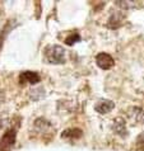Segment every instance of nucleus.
Here are the masks:
<instances>
[{
    "label": "nucleus",
    "mask_w": 144,
    "mask_h": 151,
    "mask_svg": "<svg viewBox=\"0 0 144 151\" xmlns=\"http://www.w3.org/2000/svg\"><path fill=\"white\" fill-rule=\"evenodd\" d=\"M45 57L50 64H64L65 62V50L59 45H50L45 48Z\"/></svg>",
    "instance_id": "1"
},
{
    "label": "nucleus",
    "mask_w": 144,
    "mask_h": 151,
    "mask_svg": "<svg viewBox=\"0 0 144 151\" xmlns=\"http://www.w3.org/2000/svg\"><path fill=\"white\" fill-rule=\"evenodd\" d=\"M15 129H8L0 140V151H10L15 142Z\"/></svg>",
    "instance_id": "2"
},
{
    "label": "nucleus",
    "mask_w": 144,
    "mask_h": 151,
    "mask_svg": "<svg viewBox=\"0 0 144 151\" xmlns=\"http://www.w3.org/2000/svg\"><path fill=\"white\" fill-rule=\"evenodd\" d=\"M96 64L100 69L102 70H110L115 65V60L112 58L111 55L108 53H105V52H101L96 56Z\"/></svg>",
    "instance_id": "3"
},
{
    "label": "nucleus",
    "mask_w": 144,
    "mask_h": 151,
    "mask_svg": "<svg viewBox=\"0 0 144 151\" xmlns=\"http://www.w3.org/2000/svg\"><path fill=\"white\" fill-rule=\"evenodd\" d=\"M113 108H115V103L108 99H101L95 104V109H96V112H98L100 114H107Z\"/></svg>",
    "instance_id": "4"
},
{
    "label": "nucleus",
    "mask_w": 144,
    "mask_h": 151,
    "mask_svg": "<svg viewBox=\"0 0 144 151\" xmlns=\"http://www.w3.org/2000/svg\"><path fill=\"white\" fill-rule=\"evenodd\" d=\"M41 78L40 75L35 73V71H24V73H22L19 75V83L20 84H32V85H35V84L40 83Z\"/></svg>",
    "instance_id": "5"
},
{
    "label": "nucleus",
    "mask_w": 144,
    "mask_h": 151,
    "mask_svg": "<svg viewBox=\"0 0 144 151\" xmlns=\"http://www.w3.org/2000/svg\"><path fill=\"white\" fill-rule=\"evenodd\" d=\"M128 117L129 119L135 124H142L144 123V111H142L138 107H133L130 108L128 112Z\"/></svg>",
    "instance_id": "6"
},
{
    "label": "nucleus",
    "mask_w": 144,
    "mask_h": 151,
    "mask_svg": "<svg viewBox=\"0 0 144 151\" xmlns=\"http://www.w3.org/2000/svg\"><path fill=\"white\" fill-rule=\"evenodd\" d=\"M113 131H115L117 135H120L121 137H125L128 135V131H126V126H125V121L122 118H116L113 121Z\"/></svg>",
    "instance_id": "7"
},
{
    "label": "nucleus",
    "mask_w": 144,
    "mask_h": 151,
    "mask_svg": "<svg viewBox=\"0 0 144 151\" xmlns=\"http://www.w3.org/2000/svg\"><path fill=\"white\" fill-rule=\"evenodd\" d=\"M82 135H83L82 129H79V128H68V129H65V131H63L61 137L63 138H79V137H82Z\"/></svg>",
    "instance_id": "8"
},
{
    "label": "nucleus",
    "mask_w": 144,
    "mask_h": 151,
    "mask_svg": "<svg viewBox=\"0 0 144 151\" xmlns=\"http://www.w3.org/2000/svg\"><path fill=\"white\" fill-rule=\"evenodd\" d=\"M28 93H29V98H31L33 102H37V100H40L45 96V89L42 86L33 88V89H31Z\"/></svg>",
    "instance_id": "9"
},
{
    "label": "nucleus",
    "mask_w": 144,
    "mask_h": 151,
    "mask_svg": "<svg viewBox=\"0 0 144 151\" xmlns=\"http://www.w3.org/2000/svg\"><path fill=\"white\" fill-rule=\"evenodd\" d=\"M80 40V36L78 33H71L70 36H68L65 38V45L68 46H73L74 43H77V42Z\"/></svg>",
    "instance_id": "10"
},
{
    "label": "nucleus",
    "mask_w": 144,
    "mask_h": 151,
    "mask_svg": "<svg viewBox=\"0 0 144 151\" xmlns=\"http://www.w3.org/2000/svg\"><path fill=\"white\" fill-rule=\"evenodd\" d=\"M7 123H8V118H7V117L0 116V129H1Z\"/></svg>",
    "instance_id": "11"
}]
</instances>
